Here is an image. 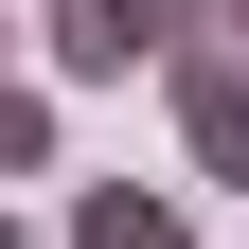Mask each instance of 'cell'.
<instances>
[{
    "label": "cell",
    "mask_w": 249,
    "mask_h": 249,
    "mask_svg": "<svg viewBox=\"0 0 249 249\" xmlns=\"http://www.w3.org/2000/svg\"><path fill=\"white\" fill-rule=\"evenodd\" d=\"M213 36V0H36V53L71 89H124V71H178Z\"/></svg>",
    "instance_id": "1"
},
{
    "label": "cell",
    "mask_w": 249,
    "mask_h": 249,
    "mask_svg": "<svg viewBox=\"0 0 249 249\" xmlns=\"http://www.w3.org/2000/svg\"><path fill=\"white\" fill-rule=\"evenodd\" d=\"M160 107H178V142H196V178H231V196H249V53L196 36V53L160 71Z\"/></svg>",
    "instance_id": "2"
},
{
    "label": "cell",
    "mask_w": 249,
    "mask_h": 249,
    "mask_svg": "<svg viewBox=\"0 0 249 249\" xmlns=\"http://www.w3.org/2000/svg\"><path fill=\"white\" fill-rule=\"evenodd\" d=\"M53 249H196V213H178L160 178H89V196H71V231H53Z\"/></svg>",
    "instance_id": "3"
},
{
    "label": "cell",
    "mask_w": 249,
    "mask_h": 249,
    "mask_svg": "<svg viewBox=\"0 0 249 249\" xmlns=\"http://www.w3.org/2000/svg\"><path fill=\"white\" fill-rule=\"evenodd\" d=\"M53 160V89H0V178H36Z\"/></svg>",
    "instance_id": "4"
},
{
    "label": "cell",
    "mask_w": 249,
    "mask_h": 249,
    "mask_svg": "<svg viewBox=\"0 0 249 249\" xmlns=\"http://www.w3.org/2000/svg\"><path fill=\"white\" fill-rule=\"evenodd\" d=\"M0 53H18V18H0ZM0 89H18V71H0Z\"/></svg>",
    "instance_id": "5"
}]
</instances>
